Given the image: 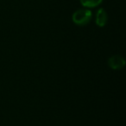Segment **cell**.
Listing matches in <instances>:
<instances>
[{
    "label": "cell",
    "mask_w": 126,
    "mask_h": 126,
    "mask_svg": "<svg viewBox=\"0 0 126 126\" xmlns=\"http://www.w3.org/2000/svg\"><path fill=\"white\" fill-rule=\"evenodd\" d=\"M93 14L92 11L88 9H79L73 14V22L76 25L85 26L91 22Z\"/></svg>",
    "instance_id": "cell-1"
},
{
    "label": "cell",
    "mask_w": 126,
    "mask_h": 126,
    "mask_svg": "<svg viewBox=\"0 0 126 126\" xmlns=\"http://www.w3.org/2000/svg\"><path fill=\"white\" fill-rule=\"evenodd\" d=\"M108 66L113 70H119L125 66V60L121 55H112L108 60Z\"/></svg>",
    "instance_id": "cell-2"
},
{
    "label": "cell",
    "mask_w": 126,
    "mask_h": 126,
    "mask_svg": "<svg viewBox=\"0 0 126 126\" xmlns=\"http://www.w3.org/2000/svg\"><path fill=\"white\" fill-rule=\"evenodd\" d=\"M107 20H108V16L106 11L103 8L98 9L96 14V24L98 27H104L107 23Z\"/></svg>",
    "instance_id": "cell-3"
},
{
    "label": "cell",
    "mask_w": 126,
    "mask_h": 126,
    "mask_svg": "<svg viewBox=\"0 0 126 126\" xmlns=\"http://www.w3.org/2000/svg\"><path fill=\"white\" fill-rule=\"evenodd\" d=\"M102 1L103 0H80V3L86 8H94L99 5Z\"/></svg>",
    "instance_id": "cell-4"
}]
</instances>
